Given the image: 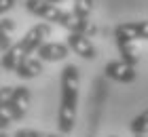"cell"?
<instances>
[{"label": "cell", "mask_w": 148, "mask_h": 137, "mask_svg": "<svg viewBox=\"0 0 148 137\" xmlns=\"http://www.w3.org/2000/svg\"><path fill=\"white\" fill-rule=\"evenodd\" d=\"M78 82L80 74L74 63L64 65L59 87H62V97H59V116H57V127L62 135H68L74 129L76 122V104H78Z\"/></svg>", "instance_id": "1"}, {"label": "cell", "mask_w": 148, "mask_h": 137, "mask_svg": "<svg viewBox=\"0 0 148 137\" xmlns=\"http://www.w3.org/2000/svg\"><path fill=\"white\" fill-rule=\"evenodd\" d=\"M49 34H51V25L49 23H36L32 30H28V34H25L17 44H11V49L4 51L2 61H0L2 67L9 70V72H15L19 61L23 57H30V55L45 42V38H49Z\"/></svg>", "instance_id": "2"}, {"label": "cell", "mask_w": 148, "mask_h": 137, "mask_svg": "<svg viewBox=\"0 0 148 137\" xmlns=\"http://www.w3.org/2000/svg\"><path fill=\"white\" fill-rule=\"evenodd\" d=\"M114 38H123V40H129V42L148 40V19L119 23L116 27H114Z\"/></svg>", "instance_id": "3"}, {"label": "cell", "mask_w": 148, "mask_h": 137, "mask_svg": "<svg viewBox=\"0 0 148 137\" xmlns=\"http://www.w3.org/2000/svg\"><path fill=\"white\" fill-rule=\"evenodd\" d=\"M68 49L74 51L78 57H83L87 61H93L97 57V49L91 42V38H87L85 34H76V32H68Z\"/></svg>", "instance_id": "4"}, {"label": "cell", "mask_w": 148, "mask_h": 137, "mask_svg": "<svg viewBox=\"0 0 148 137\" xmlns=\"http://www.w3.org/2000/svg\"><path fill=\"white\" fill-rule=\"evenodd\" d=\"M104 74H106V78H110V80H116V82H123V85H129V82L136 80L138 76V72H136V67L129 65V63H125V61H108L104 67Z\"/></svg>", "instance_id": "5"}, {"label": "cell", "mask_w": 148, "mask_h": 137, "mask_svg": "<svg viewBox=\"0 0 148 137\" xmlns=\"http://www.w3.org/2000/svg\"><path fill=\"white\" fill-rule=\"evenodd\" d=\"M28 106H30V89L28 87H13L11 93V118L13 120H21L28 114Z\"/></svg>", "instance_id": "6"}, {"label": "cell", "mask_w": 148, "mask_h": 137, "mask_svg": "<svg viewBox=\"0 0 148 137\" xmlns=\"http://www.w3.org/2000/svg\"><path fill=\"white\" fill-rule=\"evenodd\" d=\"M68 44L64 42H42L36 49V55L40 61H64L66 57H68Z\"/></svg>", "instance_id": "7"}, {"label": "cell", "mask_w": 148, "mask_h": 137, "mask_svg": "<svg viewBox=\"0 0 148 137\" xmlns=\"http://www.w3.org/2000/svg\"><path fill=\"white\" fill-rule=\"evenodd\" d=\"M40 72H42V61H40L38 57H32V55L30 57H23L17 63V67H15V74L19 78H23V80L36 78Z\"/></svg>", "instance_id": "8"}, {"label": "cell", "mask_w": 148, "mask_h": 137, "mask_svg": "<svg viewBox=\"0 0 148 137\" xmlns=\"http://www.w3.org/2000/svg\"><path fill=\"white\" fill-rule=\"evenodd\" d=\"M11 93H13V87H0V131H4V129L13 122L11 108H9Z\"/></svg>", "instance_id": "9"}, {"label": "cell", "mask_w": 148, "mask_h": 137, "mask_svg": "<svg viewBox=\"0 0 148 137\" xmlns=\"http://www.w3.org/2000/svg\"><path fill=\"white\" fill-rule=\"evenodd\" d=\"M116 40V49L121 53V61H125V63H129L136 67L138 63V53L136 49H133V42H129V40H123V38H114Z\"/></svg>", "instance_id": "10"}, {"label": "cell", "mask_w": 148, "mask_h": 137, "mask_svg": "<svg viewBox=\"0 0 148 137\" xmlns=\"http://www.w3.org/2000/svg\"><path fill=\"white\" fill-rule=\"evenodd\" d=\"M17 27V23L13 19H0V51H9L11 49V32Z\"/></svg>", "instance_id": "11"}, {"label": "cell", "mask_w": 148, "mask_h": 137, "mask_svg": "<svg viewBox=\"0 0 148 137\" xmlns=\"http://www.w3.org/2000/svg\"><path fill=\"white\" fill-rule=\"evenodd\" d=\"M93 13V0H74V9L72 15L78 19V21H87Z\"/></svg>", "instance_id": "12"}, {"label": "cell", "mask_w": 148, "mask_h": 137, "mask_svg": "<svg viewBox=\"0 0 148 137\" xmlns=\"http://www.w3.org/2000/svg\"><path fill=\"white\" fill-rule=\"evenodd\" d=\"M129 131L133 135H146L148 133V108L144 112H140L136 118L129 122Z\"/></svg>", "instance_id": "13"}, {"label": "cell", "mask_w": 148, "mask_h": 137, "mask_svg": "<svg viewBox=\"0 0 148 137\" xmlns=\"http://www.w3.org/2000/svg\"><path fill=\"white\" fill-rule=\"evenodd\" d=\"M13 137H66L62 133H45V131H34V129H19Z\"/></svg>", "instance_id": "14"}, {"label": "cell", "mask_w": 148, "mask_h": 137, "mask_svg": "<svg viewBox=\"0 0 148 137\" xmlns=\"http://www.w3.org/2000/svg\"><path fill=\"white\" fill-rule=\"evenodd\" d=\"M13 6H15V0H0V17H2L4 13H9Z\"/></svg>", "instance_id": "15"}, {"label": "cell", "mask_w": 148, "mask_h": 137, "mask_svg": "<svg viewBox=\"0 0 148 137\" xmlns=\"http://www.w3.org/2000/svg\"><path fill=\"white\" fill-rule=\"evenodd\" d=\"M47 2H51V4H57V2H64V0H47Z\"/></svg>", "instance_id": "16"}, {"label": "cell", "mask_w": 148, "mask_h": 137, "mask_svg": "<svg viewBox=\"0 0 148 137\" xmlns=\"http://www.w3.org/2000/svg\"><path fill=\"white\" fill-rule=\"evenodd\" d=\"M0 137H9V135H6L4 131H0Z\"/></svg>", "instance_id": "17"}, {"label": "cell", "mask_w": 148, "mask_h": 137, "mask_svg": "<svg viewBox=\"0 0 148 137\" xmlns=\"http://www.w3.org/2000/svg\"><path fill=\"white\" fill-rule=\"evenodd\" d=\"M133 137H144V135H133Z\"/></svg>", "instance_id": "18"}, {"label": "cell", "mask_w": 148, "mask_h": 137, "mask_svg": "<svg viewBox=\"0 0 148 137\" xmlns=\"http://www.w3.org/2000/svg\"><path fill=\"white\" fill-rule=\"evenodd\" d=\"M110 137H116V135H110Z\"/></svg>", "instance_id": "19"}]
</instances>
